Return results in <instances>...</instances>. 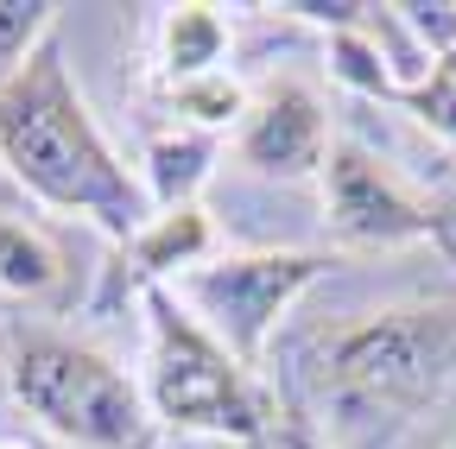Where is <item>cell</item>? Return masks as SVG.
I'll return each mask as SVG.
<instances>
[{"label":"cell","instance_id":"5","mask_svg":"<svg viewBox=\"0 0 456 449\" xmlns=\"http://www.w3.org/2000/svg\"><path fill=\"white\" fill-rule=\"evenodd\" d=\"M323 272H330L323 253H228V260H203V266L178 272L165 292L178 298L241 367H254L273 323L292 310V298Z\"/></svg>","mask_w":456,"mask_h":449},{"label":"cell","instance_id":"12","mask_svg":"<svg viewBox=\"0 0 456 449\" xmlns=\"http://www.w3.org/2000/svg\"><path fill=\"white\" fill-rule=\"evenodd\" d=\"M387 101H399V108H406V115H419L437 140L456 146V44L437 51L431 70H425L419 83H406V89H393Z\"/></svg>","mask_w":456,"mask_h":449},{"label":"cell","instance_id":"7","mask_svg":"<svg viewBox=\"0 0 456 449\" xmlns=\"http://www.w3.org/2000/svg\"><path fill=\"white\" fill-rule=\"evenodd\" d=\"M241 164H254L260 178H311L317 164L330 158V121H323V101L305 83H279L266 89L235 140Z\"/></svg>","mask_w":456,"mask_h":449},{"label":"cell","instance_id":"16","mask_svg":"<svg viewBox=\"0 0 456 449\" xmlns=\"http://www.w3.org/2000/svg\"><path fill=\"white\" fill-rule=\"evenodd\" d=\"M0 449H32V443L26 437H0Z\"/></svg>","mask_w":456,"mask_h":449},{"label":"cell","instance_id":"15","mask_svg":"<svg viewBox=\"0 0 456 449\" xmlns=\"http://www.w3.org/2000/svg\"><path fill=\"white\" fill-rule=\"evenodd\" d=\"M437 247H444V253H450V266H456V235H450V229L437 235Z\"/></svg>","mask_w":456,"mask_h":449},{"label":"cell","instance_id":"9","mask_svg":"<svg viewBox=\"0 0 456 449\" xmlns=\"http://www.w3.org/2000/svg\"><path fill=\"white\" fill-rule=\"evenodd\" d=\"M0 292H13L26 304H51L64 292V253L51 247L45 229L0 215Z\"/></svg>","mask_w":456,"mask_h":449},{"label":"cell","instance_id":"3","mask_svg":"<svg viewBox=\"0 0 456 449\" xmlns=\"http://www.w3.org/2000/svg\"><path fill=\"white\" fill-rule=\"evenodd\" d=\"M146 412L171 430L216 443H260L273 418L248 367L165 285H146Z\"/></svg>","mask_w":456,"mask_h":449},{"label":"cell","instance_id":"10","mask_svg":"<svg viewBox=\"0 0 456 449\" xmlns=\"http://www.w3.org/2000/svg\"><path fill=\"white\" fill-rule=\"evenodd\" d=\"M209 158H216L209 133H165V140H152V152H146V196H152V209L159 215L165 209H191L197 184L209 178Z\"/></svg>","mask_w":456,"mask_h":449},{"label":"cell","instance_id":"11","mask_svg":"<svg viewBox=\"0 0 456 449\" xmlns=\"http://www.w3.org/2000/svg\"><path fill=\"white\" fill-rule=\"evenodd\" d=\"M222 51H228V26H222L216 7H178V13H165V70L178 76L184 89L222 64Z\"/></svg>","mask_w":456,"mask_h":449},{"label":"cell","instance_id":"4","mask_svg":"<svg viewBox=\"0 0 456 449\" xmlns=\"http://www.w3.org/2000/svg\"><path fill=\"white\" fill-rule=\"evenodd\" d=\"M456 380V310L399 304L330 342V392L349 412H412Z\"/></svg>","mask_w":456,"mask_h":449},{"label":"cell","instance_id":"2","mask_svg":"<svg viewBox=\"0 0 456 449\" xmlns=\"http://www.w3.org/2000/svg\"><path fill=\"white\" fill-rule=\"evenodd\" d=\"M7 386L51 437L77 449H146L152 412L146 392L95 355L89 342H70L57 329H7Z\"/></svg>","mask_w":456,"mask_h":449},{"label":"cell","instance_id":"1","mask_svg":"<svg viewBox=\"0 0 456 449\" xmlns=\"http://www.w3.org/2000/svg\"><path fill=\"white\" fill-rule=\"evenodd\" d=\"M0 164L26 196H38L57 215L89 221L121 247L159 215L146 184L95 127L57 32H45L32 58L0 83Z\"/></svg>","mask_w":456,"mask_h":449},{"label":"cell","instance_id":"14","mask_svg":"<svg viewBox=\"0 0 456 449\" xmlns=\"http://www.w3.org/2000/svg\"><path fill=\"white\" fill-rule=\"evenodd\" d=\"M260 443H266V449H323L298 412H279V418H266V437H260Z\"/></svg>","mask_w":456,"mask_h":449},{"label":"cell","instance_id":"8","mask_svg":"<svg viewBox=\"0 0 456 449\" xmlns=\"http://www.w3.org/2000/svg\"><path fill=\"white\" fill-rule=\"evenodd\" d=\"M127 253H134V266H140L146 285H159L165 272L178 278V272L203 266V253H209V221H203L197 203H191V209H165V215H152L146 229L127 241Z\"/></svg>","mask_w":456,"mask_h":449},{"label":"cell","instance_id":"6","mask_svg":"<svg viewBox=\"0 0 456 449\" xmlns=\"http://www.w3.org/2000/svg\"><path fill=\"white\" fill-rule=\"evenodd\" d=\"M323 209L330 229L355 247H406V241H437L444 215L431 203H419L406 184H399L387 164L362 146H330L323 158Z\"/></svg>","mask_w":456,"mask_h":449},{"label":"cell","instance_id":"13","mask_svg":"<svg viewBox=\"0 0 456 449\" xmlns=\"http://www.w3.org/2000/svg\"><path fill=\"white\" fill-rule=\"evenodd\" d=\"M45 32H57V7H51V0H0V83L32 58Z\"/></svg>","mask_w":456,"mask_h":449}]
</instances>
